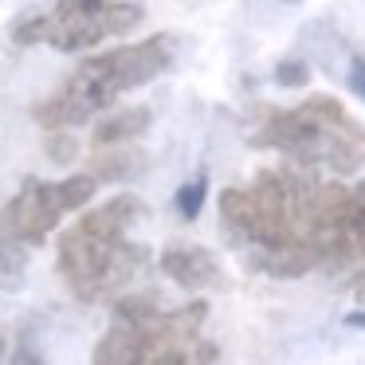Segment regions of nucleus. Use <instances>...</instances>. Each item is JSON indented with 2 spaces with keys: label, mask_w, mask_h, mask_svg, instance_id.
Masks as SVG:
<instances>
[{
  "label": "nucleus",
  "mask_w": 365,
  "mask_h": 365,
  "mask_svg": "<svg viewBox=\"0 0 365 365\" xmlns=\"http://www.w3.org/2000/svg\"><path fill=\"white\" fill-rule=\"evenodd\" d=\"M314 177L302 169H263L252 185L220 192V232L247 267L275 279H299L318 271L310 247V212L318 200Z\"/></svg>",
  "instance_id": "1"
},
{
  "label": "nucleus",
  "mask_w": 365,
  "mask_h": 365,
  "mask_svg": "<svg viewBox=\"0 0 365 365\" xmlns=\"http://www.w3.org/2000/svg\"><path fill=\"white\" fill-rule=\"evenodd\" d=\"M142 216H145L142 200L134 192H122V197H110L106 205L91 208L87 216H79L59 236L56 267L75 299L83 302L114 299L150 267V252L126 240L130 224L142 220Z\"/></svg>",
  "instance_id": "2"
},
{
  "label": "nucleus",
  "mask_w": 365,
  "mask_h": 365,
  "mask_svg": "<svg viewBox=\"0 0 365 365\" xmlns=\"http://www.w3.org/2000/svg\"><path fill=\"white\" fill-rule=\"evenodd\" d=\"M169 63H173V40L169 36H150V40L91 56L67 75L56 95H48L43 103L32 106V118L43 130L83 126L95 114H103L106 106L118 103V95H126L134 87H145L158 75H165Z\"/></svg>",
  "instance_id": "3"
},
{
  "label": "nucleus",
  "mask_w": 365,
  "mask_h": 365,
  "mask_svg": "<svg viewBox=\"0 0 365 365\" xmlns=\"http://www.w3.org/2000/svg\"><path fill=\"white\" fill-rule=\"evenodd\" d=\"M252 145L283 153L299 169L357 173L365 165V126L334 95H310L291 110H263Z\"/></svg>",
  "instance_id": "4"
},
{
  "label": "nucleus",
  "mask_w": 365,
  "mask_h": 365,
  "mask_svg": "<svg viewBox=\"0 0 365 365\" xmlns=\"http://www.w3.org/2000/svg\"><path fill=\"white\" fill-rule=\"evenodd\" d=\"M205 318V302L161 310L153 294H126L114 302V322L98 338L91 365H150L173 341H200Z\"/></svg>",
  "instance_id": "5"
},
{
  "label": "nucleus",
  "mask_w": 365,
  "mask_h": 365,
  "mask_svg": "<svg viewBox=\"0 0 365 365\" xmlns=\"http://www.w3.org/2000/svg\"><path fill=\"white\" fill-rule=\"evenodd\" d=\"M142 20V4L130 0H51V9L28 12L12 24L16 43H48L56 51H87L106 36L130 32Z\"/></svg>",
  "instance_id": "6"
},
{
  "label": "nucleus",
  "mask_w": 365,
  "mask_h": 365,
  "mask_svg": "<svg viewBox=\"0 0 365 365\" xmlns=\"http://www.w3.org/2000/svg\"><path fill=\"white\" fill-rule=\"evenodd\" d=\"M310 247L322 271H349L365 263V181L318 185L310 212Z\"/></svg>",
  "instance_id": "7"
},
{
  "label": "nucleus",
  "mask_w": 365,
  "mask_h": 365,
  "mask_svg": "<svg viewBox=\"0 0 365 365\" xmlns=\"http://www.w3.org/2000/svg\"><path fill=\"white\" fill-rule=\"evenodd\" d=\"M98 189L95 173H75L67 181H40V177H24L20 192L0 208V220L24 247H40L51 236L59 220L75 208H83Z\"/></svg>",
  "instance_id": "8"
},
{
  "label": "nucleus",
  "mask_w": 365,
  "mask_h": 365,
  "mask_svg": "<svg viewBox=\"0 0 365 365\" xmlns=\"http://www.w3.org/2000/svg\"><path fill=\"white\" fill-rule=\"evenodd\" d=\"M161 271L185 291H216L224 287V267L208 247L197 244H173L161 252Z\"/></svg>",
  "instance_id": "9"
},
{
  "label": "nucleus",
  "mask_w": 365,
  "mask_h": 365,
  "mask_svg": "<svg viewBox=\"0 0 365 365\" xmlns=\"http://www.w3.org/2000/svg\"><path fill=\"white\" fill-rule=\"evenodd\" d=\"M150 118H153L150 106H126V110H118V114H106L95 126V134H91V145H95V150H106V145L134 142L138 134H145Z\"/></svg>",
  "instance_id": "10"
},
{
  "label": "nucleus",
  "mask_w": 365,
  "mask_h": 365,
  "mask_svg": "<svg viewBox=\"0 0 365 365\" xmlns=\"http://www.w3.org/2000/svg\"><path fill=\"white\" fill-rule=\"evenodd\" d=\"M138 169V153H126L118 145H106V150H95L91 158V173L98 181H118V177H130Z\"/></svg>",
  "instance_id": "11"
},
{
  "label": "nucleus",
  "mask_w": 365,
  "mask_h": 365,
  "mask_svg": "<svg viewBox=\"0 0 365 365\" xmlns=\"http://www.w3.org/2000/svg\"><path fill=\"white\" fill-rule=\"evenodd\" d=\"M24 267H28L24 244H20V240L12 236L9 228H4V220H0V283L12 287L20 275H24Z\"/></svg>",
  "instance_id": "12"
},
{
  "label": "nucleus",
  "mask_w": 365,
  "mask_h": 365,
  "mask_svg": "<svg viewBox=\"0 0 365 365\" xmlns=\"http://www.w3.org/2000/svg\"><path fill=\"white\" fill-rule=\"evenodd\" d=\"M205 189H208L205 177H192V181H185L181 189H177V212H181L185 220H197L200 216V208H205Z\"/></svg>",
  "instance_id": "13"
},
{
  "label": "nucleus",
  "mask_w": 365,
  "mask_h": 365,
  "mask_svg": "<svg viewBox=\"0 0 365 365\" xmlns=\"http://www.w3.org/2000/svg\"><path fill=\"white\" fill-rule=\"evenodd\" d=\"M307 79H310V71L302 63H291V59H287V63L275 67V83H279V87H302Z\"/></svg>",
  "instance_id": "14"
},
{
  "label": "nucleus",
  "mask_w": 365,
  "mask_h": 365,
  "mask_svg": "<svg viewBox=\"0 0 365 365\" xmlns=\"http://www.w3.org/2000/svg\"><path fill=\"white\" fill-rule=\"evenodd\" d=\"M12 365H48V357H43L32 341H20V346L12 349Z\"/></svg>",
  "instance_id": "15"
},
{
  "label": "nucleus",
  "mask_w": 365,
  "mask_h": 365,
  "mask_svg": "<svg viewBox=\"0 0 365 365\" xmlns=\"http://www.w3.org/2000/svg\"><path fill=\"white\" fill-rule=\"evenodd\" d=\"M349 87H354V95L365 103V56L349 59Z\"/></svg>",
  "instance_id": "16"
},
{
  "label": "nucleus",
  "mask_w": 365,
  "mask_h": 365,
  "mask_svg": "<svg viewBox=\"0 0 365 365\" xmlns=\"http://www.w3.org/2000/svg\"><path fill=\"white\" fill-rule=\"evenodd\" d=\"M346 326H354V330H365V310H349V314H346Z\"/></svg>",
  "instance_id": "17"
},
{
  "label": "nucleus",
  "mask_w": 365,
  "mask_h": 365,
  "mask_svg": "<svg viewBox=\"0 0 365 365\" xmlns=\"http://www.w3.org/2000/svg\"><path fill=\"white\" fill-rule=\"evenodd\" d=\"M0 357H4V338H0Z\"/></svg>",
  "instance_id": "18"
},
{
  "label": "nucleus",
  "mask_w": 365,
  "mask_h": 365,
  "mask_svg": "<svg viewBox=\"0 0 365 365\" xmlns=\"http://www.w3.org/2000/svg\"><path fill=\"white\" fill-rule=\"evenodd\" d=\"M283 4H299V0H283Z\"/></svg>",
  "instance_id": "19"
}]
</instances>
